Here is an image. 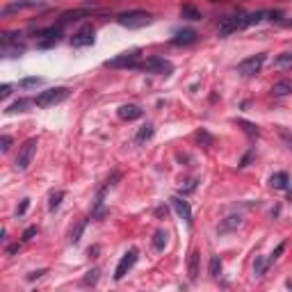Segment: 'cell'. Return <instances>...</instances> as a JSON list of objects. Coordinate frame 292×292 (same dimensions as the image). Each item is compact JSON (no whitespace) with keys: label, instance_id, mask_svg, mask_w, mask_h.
<instances>
[{"label":"cell","instance_id":"1","mask_svg":"<svg viewBox=\"0 0 292 292\" xmlns=\"http://www.w3.org/2000/svg\"><path fill=\"white\" fill-rule=\"evenodd\" d=\"M117 23L128 28V30H137V28H146V25L153 23V14L144 10H130L117 16Z\"/></svg>","mask_w":292,"mask_h":292},{"label":"cell","instance_id":"2","mask_svg":"<svg viewBox=\"0 0 292 292\" xmlns=\"http://www.w3.org/2000/svg\"><path fill=\"white\" fill-rule=\"evenodd\" d=\"M71 89L69 87H50V89L41 91L39 96L35 99V105L37 108H53V105H60L69 99Z\"/></svg>","mask_w":292,"mask_h":292},{"label":"cell","instance_id":"3","mask_svg":"<svg viewBox=\"0 0 292 292\" xmlns=\"http://www.w3.org/2000/svg\"><path fill=\"white\" fill-rule=\"evenodd\" d=\"M35 153H37V137L25 139L23 146L19 149V155H16V160H14V169H16V171H25V169L30 167Z\"/></svg>","mask_w":292,"mask_h":292},{"label":"cell","instance_id":"4","mask_svg":"<svg viewBox=\"0 0 292 292\" xmlns=\"http://www.w3.org/2000/svg\"><path fill=\"white\" fill-rule=\"evenodd\" d=\"M137 69L146 71V73H158V75H169L173 71V64L164 57H146L144 62H139Z\"/></svg>","mask_w":292,"mask_h":292},{"label":"cell","instance_id":"5","mask_svg":"<svg viewBox=\"0 0 292 292\" xmlns=\"http://www.w3.org/2000/svg\"><path fill=\"white\" fill-rule=\"evenodd\" d=\"M247 28V14H233V16H226L219 25V37H228L233 32L238 30H244Z\"/></svg>","mask_w":292,"mask_h":292},{"label":"cell","instance_id":"6","mask_svg":"<svg viewBox=\"0 0 292 292\" xmlns=\"http://www.w3.org/2000/svg\"><path fill=\"white\" fill-rule=\"evenodd\" d=\"M137 64H139V53H137V50L121 53L119 57H114V60L105 62V66H108V69H137Z\"/></svg>","mask_w":292,"mask_h":292},{"label":"cell","instance_id":"7","mask_svg":"<svg viewBox=\"0 0 292 292\" xmlns=\"http://www.w3.org/2000/svg\"><path fill=\"white\" fill-rule=\"evenodd\" d=\"M262 64H265V55H251V57H247V60H242L238 64V73L244 75V78H251V75L260 73Z\"/></svg>","mask_w":292,"mask_h":292},{"label":"cell","instance_id":"8","mask_svg":"<svg viewBox=\"0 0 292 292\" xmlns=\"http://www.w3.org/2000/svg\"><path fill=\"white\" fill-rule=\"evenodd\" d=\"M139 258V251L137 249H128V251L124 253V258L119 260V265H117V269H114V281H121V278L126 276V274L130 272V269L135 267V262H137Z\"/></svg>","mask_w":292,"mask_h":292},{"label":"cell","instance_id":"9","mask_svg":"<svg viewBox=\"0 0 292 292\" xmlns=\"http://www.w3.org/2000/svg\"><path fill=\"white\" fill-rule=\"evenodd\" d=\"M94 41H96V30L91 25L80 28V30L71 37V46H73V48H87V46H91Z\"/></svg>","mask_w":292,"mask_h":292},{"label":"cell","instance_id":"10","mask_svg":"<svg viewBox=\"0 0 292 292\" xmlns=\"http://www.w3.org/2000/svg\"><path fill=\"white\" fill-rule=\"evenodd\" d=\"M60 39H62V25H57V28L53 25V28H46V30L39 35L37 46H39V48H50V46L60 44Z\"/></svg>","mask_w":292,"mask_h":292},{"label":"cell","instance_id":"11","mask_svg":"<svg viewBox=\"0 0 292 292\" xmlns=\"http://www.w3.org/2000/svg\"><path fill=\"white\" fill-rule=\"evenodd\" d=\"M199 41V35L197 30H192V28H185V30H178L176 35H173L171 44L173 46H192Z\"/></svg>","mask_w":292,"mask_h":292},{"label":"cell","instance_id":"12","mask_svg":"<svg viewBox=\"0 0 292 292\" xmlns=\"http://www.w3.org/2000/svg\"><path fill=\"white\" fill-rule=\"evenodd\" d=\"M171 206H173V210L178 213V217L183 219L185 224H192V208H189V203L185 201V199L173 197L171 199Z\"/></svg>","mask_w":292,"mask_h":292},{"label":"cell","instance_id":"13","mask_svg":"<svg viewBox=\"0 0 292 292\" xmlns=\"http://www.w3.org/2000/svg\"><path fill=\"white\" fill-rule=\"evenodd\" d=\"M117 114H119V119H124V121H135L144 114V110L139 108V105H121V108L117 110Z\"/></svg>","mask_w":292,"mask_h":292},{"label":"cell","instance_id":"14","mask_svg":"<svg viewBox=\"0 0 292 292\" xmlns=\"http://www.w3.org/2000/svg\"><path fill=\"white\" fill-rule=\"evenodd\" d=\"M91 12L89 10H73V12H66V14H62V19H60V25L64 28V25H69V23H75V21H80V19H84V16H89Z\"/></svg>","mask_w":292,"mask_h":292},{"label":"cell","instance_id":"15","mask_svg":"<svg viewBox=\"0 0 292 292\" xmlns=\"http://www.w3.org/2000/svg\"><path fill=\"white\" fill-rule=\"evenodd\" d=\"M240 224H242V217H240V215H231V217H226V219H224V222L217 226V233H219V235H224V233L233 231V228H238Z\"/></svg>","mask_w":292,"mask_h":292},{"label":"cell","instance_id":"16","mask_svg":"<svg viewBox=\"0 0 292 292\" xmlns=\"http://www.w3.org/2000/svg\"><path fill=\"white\" fill-rule=\"evenodd\" d=\"M153 135H155L153 124H144L142 128L137 130V135H135V144H139V146H142V144H146L151 137H153Z\"/></svg>","mask_w":292,"mask_h":292},{"label":"cell","instance_id":"17","mask_svg":"<svg viewBox=\"0 0 292 292\" xmlns=\"http://www.w3.org/2000/svg\"><path fill=\"white\" fill-rule=\"evenodd\" d=\"M272 94L274 96H287L292 94V80H278L272 84Z\"/></svg>","mask_w":292,"mask_h":292},{"label":"cell","instance_id":"18","mask_svg":"<svg viewBox=\"0 0 292 292\" xmlns=\"http://www.w3.org/2000/svg\"><path fill=\"white\" fill-rule=\"evenodd\" d=\"M287 183H290V178H287L285 171H276V173H272V178H269V185H272L274 189H285Z\"/></svg>","mask_w":292,"mask_h":292},{"label":"cell","instance_id":"19","mask_svg":"<svg viewBox=\"0 0 292 292\" xmlns=\"http://www.w3.org/2000/svg\"><path fill=\"white\" fill-rule=\"evenodd\" d=\"M39 5V0H21V3H12L3 10V14H12V12H19V10H28V7H35Z\"/></svg>","mask_w":292,"mask_h":292},{"label":"cell","instance_id":"20","mask_svg":"<svg viewBox=\"0 0 292 292\" xmlns=\"http://www.w3.org/2000/svg\"><path fill=\"white\" fill-rule=\"evenodd\" d=\"M187 272H189V278H192V281H197V278H199V251H192V253H189Z\"/></svg>","mask_w":292,"mask_h":292},{"label":"cell","instance_id":"21","mask_svg":"<svg viewBox=\"0 0 292 292\" xmlns=\"http://www.w3.org/2000/svg\"><path fill=\"white\" fill-rule=\"evenodd\" d=\"M180 14H183V19H187V21H201V12H199L194 5H183L180 7Z\"/></svg>","mask_w":292,"mask_h":292},{"label":"cell","instance_id":"22","mask_svg":"<svg viewBox=\"0 0 292 292\" xmlns=\"http://www.w3.org/2000/svg\"><path fill=\"white\" fill-rule=\"evenodd\" d=\"M35 103V101H28V99H21V101H16L14 105H10V108L5 110L7 114H14V112H25V110L30 108V105Z\"/></svg>","mask_w":292,"mask_h":292},{"label":"cell","instance_id":"23","mask_svg":"<svg viewBox=\"0 0 292 292\" xmlns=\"http://www.w3.org/2000/svg\"><path fill=\"white\" fill-rule=\"evenodd\" d=\"M153 247H155V251H162L164 247H167V231H155V235H153Z\"/></svg>","mask_w":292,"mask_h":292},{"label":"cell","instance_id":"24","mask_svg":"<svg viewBox=\"0 0 292 292\" xmlns=\"http://www.w3.org/2000/svg\"><path fill=\"white\" fill-rule=\"evenodd\" d=\"M208 274H210V276H213V278H217L219 274H222V260H219V256H213V258H210Z\"/></svg>","mask_w":292,"mask_h":292},{"label":"cell","instance_id":"25","mask_svg":"<svg viewBox=\"0 0 292 292\" xmlns=\"http://www.w3.org/2000/svg\"><path fill=\"white\" fill-rule=\"evenodd\" d=\"M274 66H278V69H290V66H292V53L278 55L276 60H274Z\"/></svg>","mask_w":292,"mask_h":292},{"label":"cell","instance_id":"26","mask_svg":"<svg viewBox=\"0 0 292 292\" xmlns=\"http://www.w3.org/2000/svg\"><path fill=\"white\" fill-rule=\"evenodd\" d=\"M62 199H64V192H62V189H57V192H53V194H50V201H48V208H50V210L60 208Z\"/></svg>","mask_w":292,"mask_h":292},{"label":"cell","instance_id":"27","mask_svg":"<svg viewBox=\"0 0 292 292\" xmlns=\"http://www.w3.org/2000/svg\"><path fill=\"white\" fill-rule=\"evenodd\" d=\"M41 82H44V80H41V78H23L19 84H21V87H23V89H30V87H39Z\"/></svg>","mask_w":292,"mask_h":292},{"label":"cell","instance_id":"28","mask_svg":"<svg viewBox=\"0 0 292 292\" xmlns=\"http://www.w3.org/2000/svg\"><path fill=\"white\" fill-rule=\"evenodd\" d=\"M283 251H285V242H281V244H278V247H276V249H274V251H272V256L267 258V267H269V265H272L274 260H278V256H281Z\"/></svg>","mask_w":292,"mask_h":292},{"label":"cell","instance_id":"29","mask_svg":"<svg viewBox=\"0 0 292 292\" xmlns=\"http://www.w3.org/2000/svg\"><path fill=\"white\" fill-rule=\"evenodd\" d=\"M99 269H91V272H87V276H84V285H96V281H99Z\"/></svg>","mask_w":292,"mask_h":292},{"label":"cell","instance_id":"30","mask_svg":"<svg viewBox=\"0 0 292 292\" xmlns=\"http://www.w3.org/2000/svg\"><path fill=\"white\" fill-rule=\"evenodd\" d=\"M278 135H281V139H283V142H285V144H287V149H290V151H292V133H290V130L281 128V130H278Z\"/></svg>","mask_w":292,"mask_h":292},{"label":"cell","instance_id":"31","mask_svg":"<svg viewBox=\"0 0 292 292\" xmlns=\"http://www.w3.org/2000/svg\"><path fill=\"white\" fill-rule=\"evenodd\" d=\"M238 124H240V126H244V130H247L249 135H258V128H256L253 124H247V121H238Z\"/></svg>","mask_w":292,"mask_h":292},{"label":"cell","instance_id":"32","mask_svg":"<svg viewBox=\"0 0 292 292\" xmlns=\"http://www.w3.org/2000/svg\"><path fill=\"white\" fill-rule=\"evenodd\" d=\"M32 235H37V226L25 228V233H23V242H28V240H32Z\"/></svg>","mask_w":292,"mask_h":292},{"label":"cell","instance_id":"33","mask_svg":"<svg viewBox=\"0 0 292 292\" xmlns=\"http://www.w3.org/2000/svg\"><path fill=\"white\" fill-rule=\"evenodd\" d=\"M30 208V199H23L21 201V206H19V210H16V215H25V210Z\"/></svg>","mask_w":292,"mask_h":292},{"label":"cell","instance_id":"34","mask_svg":"<svg viewBox=\"0 0 292 292\" xmlns=\"http://www.w3.org/2000/svg\"><path fill=\"white\" fill-rule=\"evenodd\" d=\"M10 146H12V137H10V135H3V151L7 153V151H10Z\"/></svg>","mask_w":292,"mask_h":292},{"label":"cell","instance_id":"35","mask_svg":"<svg viewBox=\"0 0 292 292\" xmlns=\"http://www.w3.org/2000/svg\"><path fill=\"white\" fill-rule=\"evenodd\" d=\"M10 94H12V84H3V89H0V96H3V99H7Z\"/></svg>","mask_w":292,"mask_h":292},{"label":"cell","instance_id":"36","mask_svg":"<svg viewBox=\"0 0 292 292\" xmlns=\"http://www.w3.org/2000/svg\"><path fill=\"white\" fill-rule=\"evenodd\" d=\"M44 274H46V269H39V272H32V274H30V276H28V278H30V281H35V278L44 276Z\"/></svg>","mask_w":292,"mask_h":292},{"label":"cell","instance_id":"37","mask_svg":"<svg viewBox=\"0 0 292 292\" xmlns=\"http://www.w3.org/2000/svg\"><path fill=\"white\" fill-rule=\"evenodd\" d=\"M281 25H285V28H292V21H281Z\"/></svg>","mask_w":292,"mask_h":292},{"label":"cell","instance_id":"38","mask_svg":"<svg viewBox=\"0 0 292 292\" xmlns=\"http://www.w3.org/2000/svg\"><path fill=\"white\" fill-rule=\"evenodd\" d=\"M287 197H290V201H292V189H290V192H287Z\"/></svg>","mask_w":292,"mask_h":292},{"label":"cell","instance_id":"39","mask_svg":"<svg viewBox=\"0 0 292 292\" xmlns=\"http://www.w3.org/2000/svg\"><path fill=\"white\" fill-rule=\"evenodd\" d=\"M287 287H292V281H287Z\"/></svg>","mask_w":292,"mask_h":292}]
</instances>
